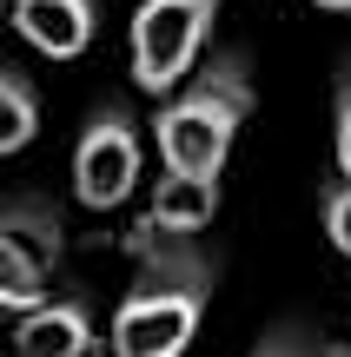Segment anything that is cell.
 <instances>
[{
    "label": "cell",
    "mask_w": 351,
    "mask_h": 357,
    "mask_svg": "<svg viewBox=\"0 0 351 357\" xmlns=\"http://www.w3.org/2000/svg\"><path fill=\"white\" fill-rule=\"evenodd\" d=\"M252 113V86H246V66L239 60H219L179 93V100L159 106V159L166 172H186V178H219L225 153H232L239 126Z\"/></svg>",
    "instance_id": "cell-1"
},
{
    "label": "cell",
    "mask_w": 351,
    "mask_h": 357,
    "mask_svg": "<svg viewBox=\"0 0 351 357\" xmlns=\"http://www.w3.org/2000/svg\"><path fill=\"white\" fill-rule=\"evenodd\" d=\"M212 13H219V0H140V13H133V79L153 100L193 73L199 47L212 33Z\"/></svg>",
    "instance_id": "cell-2"
},
{
    "label": "cell",
    "mask_w": 351,
    "mask_h": 357,
    "mask_svg": "<svg viewBox=\"0 0 351 357\" xmlns=\"http://www.w3.org/2000/svg\"><path fill=\"white\" fill-rule=\"evenodd\" d=\"M53 258H60V218L47 212V205L20 199L0 212V305L7 311H40L53 305L47 298V271Z\"/></svg>",
    "instance_id": "cell-3"
},
{
    "label": "cell",
    "mask_w": 351,
    "mask_h": 357,
    "mask_svg": "<svg viewBox=\"0 0 351 357\" xmlns=\"http://www.w3.org/2000/svg\"><path fill=\"white\" fill-rule=\"evenodd\" d=\"M206 284H146L113 311V357H179L199 331Z\"/></svg>",
    "instance_id": "cell-4"
},
{
    "label": "cell",
    "mask_w": 351,
    "mask_h": 357,
    "mask_svg": "<svg viewBox=\"0 0 351 357\" xmlns=\"http://www.w3.org/2000/svg\"><path fill=\"white\" fill-rule=\"evenodd\" d=\"M133 178H140V132L119 106H106L73 146V192L87 212H113L133 192Z\"/></svg>",
    "instance_id": "cell-5"
},
{
    "label": "cell",
    "mask_w": 351,
    "mask_h": 357,
    "mask_svg": "<svg viewBox=\"0 0 351 357\" xmlns=\"http://www.w3.org/2000/svg\"><path fill=\"white\" fill-rule=\"evenodd\" d=\"M13 26L27 47H40L47 60H73L93 47V0H7Z\"/></svg>",
    "instance_id": "cell-6"
},
{
    "label": "cell",
    "mask_w": 351,
    "mask_h": 357,
    "mask_svg": "<svg viewBox=\"0 0 351 357\" xmlns=\"http://www.w3.org/2000/svg\"><path fill=\"white\" fill-rule=\"evenodd\" d=\"M93 311L80 298H53V305L27 311L20 331H13V351L20 357H93Z\"/></svg>",
    "instance_id": "cell-7"
},
{
    "label": "cell",
    "mask_w": 351,
    "mask_h": 357,
    "mask_svg": "<svg viewBox=\"0 0 351 357\" xmlns=\"http://www.w3.org/2000/svg\"><path fill=\"white\" fill-rule=\"evenodd\" d=\"M212 212H219V185H212V178L166 172L159 192H153L146 225H153V231H199V225H212Z\"/></svg>",
    "instance_id": "cell-8"
},
{
    "label": "cell",
    "mask_w": 351,
    "mask_h": 357,
    "mask_svg": "<svg viewBox=\"0 0 351 357\" xmlns=\"http://www.w3.org/2000/svg\"><path fill=\"white\" fill-rule=\"evenodd\" d=\"M33 126H40V100H33L20 66H7L0 73V153H20L33 139Z\"/></svg>",
    "instance_id": "cell-9"
},
{
    "label": "cell",
    "mask_w": 351,
    "mask_h": 357,
    "mask_svg": "<svg viewBox=\"0 0 351 357\" xmlns=\"http://www.w3.org/2000/svg\"><path fill=\"white\" fill-rule=\"evenodd\" d=\"M325 231H331V245L351 258V178H345V185H331V199H325Z\"/></svg>",
    "instance_id": "cell-10"
},
{
    "label": "cell",
    "mask_w": 351,
    "mask_h": 357,
    "mask_svg": "<svg viewBox=\"0 0 351 357\" xmlns=\"http://www.w3.org/2000/svg\"><path fill=\"white\" fill-rule=\"evenodd\" d=\"M338 166L351 178V73H345V86H338Z\"/></svg>",
    "instance_id": "cell-11"
},
{
    "label": "cell",
    "mask_w": 351,
    "mask_h": 357,
    "mask_svg": "<svg viewBox=\"0 0 351 357\" xmlns=\"http://www.w3.org/2000/svg\"><path fill=\"white\" fill-rule=\"evenodd\" d=\"M252 357H312V351H305V344H299L292 331H278V337H265V344L252 351Z\"/></svg>",
    "instance_id": "cell-12"
},
{
    "label": "cell",
    "mask_w": 351,
    "mask_h": 357,
    "mask_svg": "<svg viewBox=\"0 0 351 357\" xmlns=\"http://www.w3.org/2000/svg\"><path fill=\"white\" fill-rule=\"evenodd\" d=\"M318 7H331V13H345V7H351V0H318Z\"/></svg>",
    "instance_id": "cell-13"
}]
</instances>
